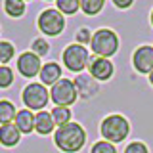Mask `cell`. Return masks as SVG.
Returning <instances> with one entry per match:
<instances>
[{
    "label": "cell",
    "mask_w": 153,
    "mask_h": 153,
    "mask_svg": "<svg viewBox=\"0 0 153 153\" xmlns=\"http://www.w3.org/2000/svg\"><path fill=\"white\" fill-rule=\"evenodd\" d=\"M54 143L63 153H79L86 143V130L80 123H67L54 132Z\"/></svg>",
    "instance_id": "1"
},
{
    "label": "cell",
    "mask_w": 153,
    "mask_h": 153,
    "mask_svg": "<svg viewBox=\"0 0 153 153\" xmlns=\"http://www.w3.org/2000/svg\"><path fill=\"white\" fill-rule=\"evenodd\" d=\"M100 134H102V138L105 142L113 143V146L115 143H121L130 134V123L121 113H111L100 124Z\"/></svg>",
    "instance_id": "2"
},
{
    "label": "cell",
    "mask_w": 153,
    "mask_h": 153,
    "mask_svg": "<svg viewBox=\"0 0 153 153\" xmlns=\"http://www.w3.org/2000/svg\"><path fill=\"white\" fill-rule=\"evenodd\" d=\"M90 50L94 52V56L98 57H113L119 50V36L113 29L102 27L98 31H94L92 42H90Z\"/></svg>",
    "instance_id": "3"
},
{
    "label": "cell",
    "mask_w": 153,
    "mask_h": 153,
    "mask_svg": "<svg viewBox=\"0 0 153 153\" xmlns=\"http://www.w3.org/2000/svg\"><path fill=\"white\" fill-rule=\"evenodd\" d=\"M61 61H63L65 69L71 71V73L75 75L84 73V69L88 67V61H90L88 48L73 42V44L65 46V50L61 52Z\"/></svg>",
    "instance_id": "4"
},
{
    "label": "cell",
    "mask_w": 153,
    "mask_h": 153,
    "mask_svg": "<svg viewBox=\"0 0 153 153\" xmlns=\"http://www.w3.org/2000/svg\"><path fill=\"white\" fill-rule=\"evenodd\" d=\"M21 102L29 111H44L50 102V90L40 82H29L21 92Z\"/></svg>",
    "instance_id": "5"
},
{
    "label": "cell",
    "mask_w": 153,
    "mask_h": 153,
    "mask_svg": "<svg viewBox=\"0 0 153 153\" xmlns=\"http://www.w3.org/2000/svg\"><path fill=\"white\" fill-rule=\"evenodd\" d=\"M36 27L44 36H59L65 31V16L56 8H46L38 16Z\"/></svg>",
    "instance_id": "6"
},
{
    "label": "cell",
    "mask_w": 153,
    "mask_h": 153,
    "mask_svg": "<svg viewBox=\"0 0 153 153\" xmlns=\"http://www.w3.org/2000/svg\"><path fill=\"white\" fill-rule=\"evenodd\" d=\"M50 100L54 102L56 107H71V105L79 100L75 82L71 79H65L63 76L59 82H56L50 88Z\"/></svg>",
    "instance_id": "7"
},
{
    "label": "cell",
    "mask_w": 153,
    "mask_h": 153,
    "mask_svg": "<svg viewBox=\"0 0 153 153\" xmlns=\"http://www.w3.org/2000/svg\"><path fill=\"white\" fill-rule=\"evenodd\" d=\"M16 67H17V73L25 79H35V76L40 75V69H42V61L40 57L35 56L31 50L29 52H21L16 61Z\"/></svg>",
    "instance_id": "8"
},
{
    "label": "cell",
    "mask_w": 153,
    "mask_h": 153,
    "mask_svg": "<svg viewBox=\"0 0 153 153\" xmlns=\"http://www.w3.org/2000/svg\"><path fill=\"white\" fill-rule=\"evenodd\" d=\"M115 73V65L111 59L107 57H98V56H92L88 61V75L94 76L98 82H105L109 80Z\"/></svg>",
    "instance_id": "9"
},
{
    "label": "cell",
    "mask_w": 153,
    "mask_h": 153,
    "mask_svg": "<svg viewBox=\"0 0 153 153\" xmlns=\"http://www.w3.org/2000/svg\"><path fill=\"white\" fill-rule=\"evenodd\" d=\"M132 67L140 75H149L153 71V46L142 44L132 54Z\"/></svg>",
    "instance_id": "10"
},
{
    "label": "cell",
    "mask_w": 153,
    "mask_h": 153,
    "mask_svg": "<svg viewBox=\"0 0 153 153\" xmlns=\"http://www.w3.org/2000/svg\"><path fill=\"white\" fill-rule=\"evenodd\" d=\"M75 82V88H76V94L80 96L82 100H92L96 94L100 92V84L94 76H90L88 73H80L73 79Z\"/></svg>",
    "instance_id": "11"
},
{
    "label": "cell",
    "mask_w": 153,
    "mask_h": 153,
    "mask_svg": "<svg viewBox=\"0 0 153 153\" xmlns=\"http://www.w3.org/2000/svg\"><path fill=\"white\" fill-rule=\"evenodd\" d=\"M38 79H40V84L52 88L56 82H59V80L63 79V69H61V65L57 63V61H46V63H42Z\"/></svg>",
    "instance_id": "12"
},
{
    "label": "cell",
    "mask_w": 153,
    "mask_h": 153,
    "mask_svg": "<svg viewBox=\"0 0 153 153\" xmlns=\"http://www.w3.org/2000/svg\"><path fill=\"white\" fill-rule=\"evenodd\" d=\"M35 130L40 134V136H50V134L56 132V124L54 119H52L50 111H38L35 113Z\"/></svg>",
    "instance_id": "13"
},
{
    "label": "cell",
    "mask_w": 153,
    "mask_h": 153,
    "mask_svg": "<svg viewBox=\"0 0 153 153\" xmlns=\"http://www.w3.org/2000/svg\"><path fill=\"white\" fill-rule=\"evenodd\" d=\"M19 140H21V132L13 123L10 124H2L0 126V146L4 147H16Z\"/></svg>",
    "instance_id": "14"
},
{
    "label": "cell",
    "mask_w": 153,
    "mask_h": 153,
    "mask_svg": "<svg viewBox=\"0 0 153 153\" xmlns=\"http://www.w3.org/2000/svg\"><path fill=\"white\" fill-rule=\"evenodd\" d=\"M13 124L19 128L21 134H31L33 130H35V113L29 111V109H19Z\"/></svg>",
    "instance_id": "15"
},
{
    "label": "cell",
    "mask_w": 153,
    "mask_h": 153,
    "mask_svg": "<svg viewBox=\"0 0 153 153\" xmlns=\"http://www.w3.org/2000/svg\"><path fill=\"white\" fill-rule=\"evenodd\" d=\"M17 109L10 100H0V126L2 124H10L16 121Z\"/></svg>",
    "instance_id": "16"
},
{
    "label": "cell",
    "mask_w": 153,
    "mask_h": 153,
    "mask_svg": "<svg viewBox=\"0 0 153 153\" xmlns=\"http://www.w3.org/2000/svg\"><path fill=\"white\" fill-rule=\"evenodd\" d=\"M2 8H4V12H6V16H8V17L17 19V17H21L23 13H25L27 4L23 2V0H6Z\"/></svg>",
    "instance_id": "17"
},
{
    "label": "cell",
    "mask_w": 153,
    "mask_h": 153,
    "mask_svg": "<svg viewBox=\"0 0 153 153\" xmlns=\"http://www.w3.org/2000/svg\"><path fill=\"white\" fill-rule=\"evenodd\" d=\"M50 115H52V119H54L56 128L63 126V124H67V123H71V117H73V113H71L69 107H54L50 111Z\"/></svg>",
    "instance_id": "18"
},
{
    "label": "cell",
    "mask_w": 153,
    "mask_h": 153,
    "mask_svg": "<svg viewBox=\"0 0 153 153\" xmlns=\"http://www.w3.org/2000/svg\"><path fill=\"white\" fill-rule=\"evenodd\" d=\"M105 6V0H80V12L84 16H98Z\"/></svg>",
    "instance_id": "19"
},
{
    "label": "cell",
    "mask_w": 153,
    "mask_h": 153,
    "mask_svg": "<svg viewBox=\"0 0 153 153\" xmlns=\"http://www.w3.org/2000/svg\"><path fill=\"white\" fill-rule=\"evenodd\" d=\"M56 10L63 16H75L80 10V0H56Z\"/></svg>",
    "instance_id": "20"
},
{
    "label": "cell",
    "mask_w": 153,
    "mask_h": 153,
    "mask_svg": "<svg viewBox=\"0 0 153 153\" xmlns=\"http://www.w3.org/2000/svg\"><path fill=\"white\" fill-rule=\"evenodd\" d=\"M16 57V46L10 40H0V65H8Z\"/></svg>",
    "instance_id": "21"
},
{
    "label": "cell",
    "mask_w": 153,
    "mask_h": 153,
    "mask_svg": "<svg viewBox=\"0 0 153 153\" xmlns=\"http://www.w3.org/2000/svg\"><path fill=\"white\" fill-rule=\"evenodd\" d=\"M31 52L38 57H44V56L50 54V42H48L44 36H38L31 42Z\"/></svg>",
    "instance_id": "22"
},
{
    "label": "cell",
    "mask_w": 153,
    "mask_h": 153,
    "mask_svg": "<svg viewBox=\"0 0 153 153\" xmlns=\"http://www.w3.org/2000/svg\"><path fill=\"white\" fill-rule=\"evenodd\" d=\"M13 80H16V76H13V71L10 65H0V88L6 90L10 86L13 84Z\"/></svg>",
    "instance_id": "23"
},
{
    "label": "cell",
    "mask_w": 153,
    "mask_h": 153,
    "mask_svg": "<svg viewBox=\"0 0 153 153\" xmlns=\"http://www.w3.org/2000/svg\"><path fill=\"white\" fill-rule=\"evenodd\" d=\"M92 36H94V31L88 29V27H80L79 31L75 33V40H76V44H80V46H90Z\"/></svg>",
    "instance_id": "24"
},
{
    "label": "cell",
    "mask_w": 153,
    "mask_h": 153,
    "mask_svg": "<svg viewBox=\"0 0 153 153\" xmlns=\"http://www.w3.org/2000/svg\"><path fill=\"white\" fill-rule=\"evenodd\" d=\"M90 153H117V149H115L113 143H109V142H105V140H100V142H96L94 146H92Z\"/></svg>",
    "instance_id": "25"
},
{
    "label": "cell",
    "mask_w": 153,
    "mask_h": 153,
    "mask_svg": "<svg viewBox=\"0 0 153 153\" xmlns=\"http://www.w3.org/2000/svg\"><path fill=\"white\" fill-rule=\"evenodd\" d=\"M124 153H149V149L143 142H130L124 147Z\"/></svg>",
    "instance_id": "26"
},
{
    "label": "cell",
    "mask_w": 153,
    "mask_h": 153,
    "mask_svg": "<svg viewBox=\"0 0 153 153\" xmlns=\"http://www.w3.org/2000/svg\"><path fill=\"white\" fill-rule=\"evenodd\" d=\"M113 6H115V8H119V10H128V8H132V6H134V2H132V0H126V2H121V0H113Z\"/></svg>",
    "instance_id": "27"
},
{
    "label": "cell",
    "mask_w": 153,
    "mask_h": 153,
    "mask_svg": "<svg viewBox=\"0 0 153 153\" xmlns=\"http://www.w3.org/2000/svg\"><path fill=\"white\" fill-rule=\"evenodd\" d=\"M147 79H149V84L153 86V71H151V73H149V75H147Z\"/></svg>",
    "instance_id": "28"
},
{
    "label": "cell",
    "mask_w": 153,
    "mask_h": 153,
    "mask_svg": "<svg viewBox=\"0 0 153 153\" xmlns=\"http://www.w3.org/2000/svg\"><path fill=\"white\" fill-rule=\"evenodd\" d=\"M149 23H151V27H153V10H151V13H149Z\"/></svg>",
    "instance_id": "29"
},
{
    "label": "cell",
    "mask_w": 153,
    "mask_h": 153,
    "mask_svg": "<svg viewBox=\"0 0 153 153\" xmlns=\"http://www.w3.org/2000/svg\"><path fill=\"white\" fill-rule=\"evenodd\" d=\"M0 33H2V29H0Z\"/></svg>",
    "instance_id": "30"
}]
</instances>
